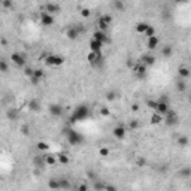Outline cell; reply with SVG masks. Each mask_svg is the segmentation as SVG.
Segmentation results:
<instances>
[{
  "instance_id": "obj_24",
  "label": "cell",
  "mask_w": 191,
  "mask_h": 191,
  "mask_svg": "<svg viewBox=\"0 0 191 191\" xmlns=\"http://www.w3.org/2000/svg\"><path fill=\"white\" fill-rule=\"evenodd\" d=\"M105 187H106V184L102 182L100 179L94 181V190H95V191H105Z\"/></svg>"
},
{
  "instance_id": "obj_16",
  "label": "cell",
  "mask_w": 191,
  "mask_h": 191,
  "mask_svg": "<svg viewBox=\"0 0 191 191\" xmlns=\"http://www.w3.org/2000/svg\"><path fill=\"white\" fill-rule=\"evenodd\" d=\"M158 43H160L158 37H157V36H152V37H149V39H148V42H146V46H148V50H149V51H154L155 48L158 46Z\"/></svg>"
},
{
  "instance_id": "obj_43",
  "label": "cell",
  "mask_w": 191,
  "mask_h": 191,
  "mask_svg": "<svg viewBox=\"0 0 191 191\" xmlns=\"http://www.w3.org/2000/svg\"><path fill=\"white\" fill-rule=\"evenodd\" d=\"M63 63H64V58H63V57H58V55H57V58H55V66H61Z\"/></svg>"
},
{
  "instance_id": "obj_9",
  "label": "cell",
  "mask_w": 191,
  "mask_h": 191,
  "mask_svg": "<svg viewBox=\"0 0 191 191\" xmlns=\"http://www.w3.org/2000/svg\"><path fill=\"white\" fill-rule=\"evenodd\" d=\"M157 102H158V100H157ZM169 111H170V105H169V102H158L157 113H160V115H166Z\"/></svg>"
},
{
  "instance_id": "obj_13",
  "label": "cell",
  "mask_w": 191,
  "mask_h": 191,
  "mask_svg": "<svg viewBox=\"0 0 191 191\" xmlns=\"http://www.w3.org/2000/svg\"><path fill=\"white\" fill-rule=\"evenodd\" d=\"M142 64H145L146 67L155 64V57H154L152 54H143V55H142Z\"/></svg>"
},
{
  "instance_id": "obj_15",
  "label": "cell",
  "mask_w": 191,
  "mask_h": 191,
  "mask_svg": "<svg viewBox=\"0 0 191 191\" xmlns=\"http://www.w3.org/2000/svg\"><path fill=\"white\" fill-rule=\"evenodd\" d=\"M178 75H179V78L187 79V78H190V76H191V70H190V67L181 66V67L178 69Z\"/></svg>"
},
{
  "instance_id": "obj_47",
  "label": "cell",
  "mask_w": 191,
  "mask_h": 191,
  "mask_svg": "<svg viewBox=\"0 0 191 191\" xmlns=\"http://www.w3.org/2000/svg\"><path fill=\"white\" fill-rule=\"evenodd\" d=\"M78 191H88V185L87 184H81L78 187Z\"/></svg>"
},
{
  "instance_id": "obj_52",
  "label": "cell",
  "mask_w": 191,
  "mask_h": 191,
  "mask_svg": "<svg viewBox=\"0 0 191 191\" xmlns=\"http://www.w3.org/2000/svg\"><path fill=\"white\" fill-rule=\"evenodd\" d=\"M131 111H133V112H137V111H139V105H137V103H134V105L131 106Z\"/></svg>"
},
{
  "instance_id": "obj_30",
  "label": "cell",
  "mask_w": 191,
  "mask_h": 191,
  "mask_svg": "<svg viewBox=\"0 0 191 191\" xmlns=\"http://www.w3.org/2000/svg\"><path fill=\"white\" fill-rule=\"evenodd\" d=\"M161 54H163V57H170V55L173 54V48H172V46H164L163 51H161Z\"/></svg>"
},
{
  "instance_id": "obj_3",
  "label": "cell",
  "mask_w": 191,
  "mask_h": 191,
  "mask_svg": "<svg viewBox=\"0 0 191 191\" xmlns=\"http://www.w3.org/2000/svg\"><path fill=\"white\" fill-rule=\"evenodd\" d=\"M66 136H67V140L69 143H72V145H81V143L84 142V136L78 131H75L73 129H69L66 131Z\"/></svg>"
},
{
  "instance_id": "obj_20",
  "label": "cell",
  "mask_w": 191,
  "mask_h": 191,
  "mask_svg": "<svg viewBox=\"0 0 191 191\" xmlns=\"http://www.w3.org/2000/svg\"><path fill=\"white\" fill-rule=\"evenodd\" d=\"M48 188L50 190H60V185H58V178H51L48 181Z\"/></svg>"
},
{
  "instance_id": "obj_33",
  "label": "cell",
  "mask_w": 191,
  "mask_h": 191,
  "mask_svg": "<svg viewBox=\"0 0 191 191\" xmlns=\"http://www.w3.org/2000/svg\"><path fill=\"white\" fill-rule=\"evenodd\" d=\"M143 36H146L148 39H149V37H152V36H157V34H155V30H154V27H152V26H149V27H148V30L145 32V34H143Z\"/></svg>"
},
{
  "instance_id": "obj_6",
  "label": "cell",
  "mask_w": 191,
  "mask_h": 191,
  "mask_svg": "<svg viewBox=\"0 0 191 191\" xmlns=\"http://www.w3.org/2000/svg\"><path fill=\"white\" fill-rule=\"evenodd\" d=\"M93 39L99 40V42H100V43H103V45L109 42L108 33H106V32H100V30H95V32H94V34H93Z\"/></svg>"
},
{
  "instance_id": "obj_42",
  "label": "cell",
  "mask_w": 191,
  "mask_h": 191,
  "mask_svg": "<svg viewBox=\"0 0 191 191\" xmlns=\"http://www.w3.org/2000/svg\"><path fill=\"white\" fill-rule=\"evenodd\" d=\"M99 154H100L102 157H108V155H109V149L103 146V148H100V151H99Z\"/></svg>"
},
{
  "instance_id": "obj_28",
  "label": "cell",
  "mask_w": 191,
  "mask_h": 191,
  "mask_svg": "<svg viewBox=\"0 0 191 191\" xmlns=\"http://www.w3.org/2000/svg\"><path fill=\"white\" fill-rule=\"evenodd\" d=\"M145 70H146V66H145V64H142V63H140L139 66L134 67V72H136L137 75H140V76H142V75H145Z\"/></svg>"
},
{
  "instance_id": "obj_53",
  "label": "cell",
  "mask_w": 191,
  "mask_h": 191,
  "mask_svg": "<svg viewBox=\"0 0 191 191\" xmlns=\"http://www.w3.org/2000/svg\"><path fill=\"white\" fill-rule=\"evenodd\" d=\"M188 102H190V103H191V94H190V95H188Z\"/></svg>"
},
{
  "instance_id": "obj_50",
  "label": "cell",
  "mask_w": 191,
  "mask_h": 191,
  "mask_svg": "<svg viewBox=\"0 0 191 191\" xmlns=\"http://www.w3.org/2000/svg\"><path fill=\"white\" fill-rule=\"evenodd\" d=\"M130 129H137V126H139V123L137 121H130Z\"/></svg>"
},
{
  "instance_id": "obj_17",
  "label": "cell",
  "mask_w": 191,
  "mask_h": 191,
  "mask_svg": "<svg viewBox=\"0 0 191 191\" xmlns=\"http://www.w3.org/2000/svg\"><path fill=\"white\" fill-rule=\"evenodd\" d=\"M88 61L91 63V64H95V63H99V61H102V54H95V52H91L90 51V54H88Z\"/></svg>"
},
{
  "instance_id": "obj_7",
  "label": "cell",
  "mask_w": 191,
  "mask_h": 191,
  "mask_svg": "<svg viewBox=\"0 0 191 191\" xmlns=\"http://www.w3.org/2000/svg\"><path fill=\"white\" fill-rule=\"evenodd\" d=\"M102 48H103V43H100L99 40H95V39H91V40H90V51H91V52L102 54Z\"/></svg>"
},
{
  "instance_id": "obj_46",
  "label": "cell",
  "mask_w": 191,
  "mask_h": 191,
  "mask_svg": "<svg viewBox=\"0 0 191 191\" xmlns=\"http://www.w3.org/2000/svg\"><path fill=\"white\" fill-rule=\"evenodd\" d=\"M102 19H103L105 22L111 24V21H112V17H111V15H103V17H102Z\"/></svg>"
},
{
  "instance_id": "obj_55",
  "label": "cell",
  "mask_w": 191,
  "mask_h": 191,
  "mask_svg": "<svg viewBox=\"0 0 191 191\" xmlns=\"http://www.w3.org/2000/svg\"><path fill=\"white\" fill-rule=\"evenodd\" d=\"M190 187H191V184H190Z\"/></svg>"
},
{
  "instance_id": "obj_14",
  "label": "cell",
  "mask_w": 191,
  "mask_h": 191,
  "mask_svg": "<svg viewBox=\"0 0 191 191\" xmlns=\"http://www.w3.org/2000/svg\"><path fill=\"white\" fill-rule=\"evenodd\" d=\"M178 176L182 178V179H188V178H191V167H188V166L181 167V169L178 170Z\"/></svg>"
},
{
  "instance_id": "obj_45",
  "label": "cell",
  "mask_w": 191,
  "mask_h": 191,
  "mask_svg": "<svg viewBox=\"0 0 191 191\" xmlns=\"http://www.w3.org/2000/svg\"><path fill=\"white\" fill-rule=\"evenodd\" d=\"M81 15L87 18V17H90V15H91V12H90V9H82V11H81Z\"/></svg>"
},
{
  "instance_id": "obj_5",
  "label": "cell",
  "mask_w": 191,
  "mask_h": 191,
  "mask_svg": "<svg viewBox=\"0 0 191 191\" xmlns=\"http://www.w3.org/2000/svg\"><path fill=\"white\" fill-rule=\"evenodd\" d=\"M11 60H12L18 67H26V57H24L22 54H19V52H14V54L11 55Z\"/></svg>"
},
{
  "instance_id": "obj_10",
  "label": "cell",
  "mask_w": 191,
  "mask_h": 191,
  "mask_svg": "<svg viewBox=\"0 0 191 191\" xmlns=\"http://www.w3.org/2000/svg\"><path fill=\"white\" fill-rule=\"evenodd\" d=\"M50 113L52 115V116H61L63 115V108L60 106V105H57V103H52V105H50Z\"/></svg>"
},
{
  "instance_id": "obj_36",
  "label": "cell",
  "mask_w": 191,
  "mask_h": 191,
  "mask_svg": "<svg viewBox=\"0 0 191 191\" xmlns=\"http://www.w3.org/2000/svg\"><path fill=\"white\" fill-rule=\"evenodd\" d=\"M33 76L37 78V79H42V78H43V70H42V69H36L34 73H33Z\"/></svg>"
},
{
  "instance_id": "obj_22",
  "label": "cell",
  "mask_w": 191,
  "mask_h": 191,
  "mask_svg": "<svg viewBox=\"0 0 191 191\" xmlns=\"http://www.w3.org/2000/svg\"><path fill=\"white\" fill-rule=\"evenodd\" d=\"M36 148H37L40 152H48V151H50V145H48L46 142H37V143H36Z\"/></svg>"
},
{
  "instance_id": "obj_11",
  "label": "cell",
  "mask_w": 191,
  "mask_h": 191,
  "mask_svg": "<svg viewBox=\"0 0 191 191\" xmlns=\"http://www.w3.org/2000/svg\"><path fill=\"white\" fill-rule=\"evenodd\" d=\"M61 11V8H60V5H57V3H46L45 5V12H48V14H57V12H60Z\"/></svg>"
},
{
  "instance_id": "obj_41",
  "label": "cell",
  "mask_w": 191,
  "mask_h": 191,
  "mask_svg": "<svg viewBox=\"0 0 191 191\" xmlns=\"http://www.w3.org/2000/svg\"><path fill=\"white\" fill-rule=\"evenodd\" d=\"M24 73H26L27 76H30V78H32V76H33V73H34V70H33V69H30V67H24Z\"/></svg>"
},
{
  "instance_id": "obj_49",
  "label": "cell",
  "mask_w": 191,
  "mask_h": 191,
  "mask_svg": "<svg viewBox=\"0 0 191 191\" xmlns=\"http://www.w3.org/2000/svg\"><path fill=\"white\" fill-rule=\"evenodd\" d=\"M2 6H5V8H12V2H8V0H3V2H2Z\"/></svg>"
},
{
  "instance_id": "obj_34",
  "label": "cell",
  "mask_w": 191,
  "mask_h": 191,
  "mask_svg": "<svg viewBox=\"0 0 191 191\" xmlns=\"http://www.w3.org/2000/svg\"><path fill=\"white\" fill-rule=\"evenodd\" d=\"M146 106H148V108H151V109H154V111H157L158 102H157V100H148V102H146Z\"/></svg>"
},
{
  "instance_id": "obj_18",
  "label": "cell",
  "mask_w": 191,
  "mask_h": 191,
  "mask_svg": "<svg viewBox=\"0 0 191 191\" xmlns=\"http://www.w3.org/2000/svg\"><path fill=\"white\" fill-rule=\"evenodd\" d=\"M148 27H149L148 22H137L136 24V32L140 33V34H145V32L148 30Z\"/></svg>"
},
{
  "instance_id": "obj_12",
  "label": "cell",
  "mask_w": 191,
  "mask_h": 191,
  "mask_svg": "<svg viewBox=\"0 0 191 191\" xmlns=\"http://www.w3.org/2000/svg\"><path fill=\"white\" fill-rule=\"evenodd\" d=\"M112 133H113V136L116 137V139H124L126 137V129L123 127V126H116L113 130H112Z\"/></svg>"
},
{
  "instance_id": "obj_26",
  "label": "cell",
  "mask_w": 191,
  "mask_h": 191,
  "mask_svg": "<svg viewBox=\"0 0 191 191\" xmlns=\"http://www.w3.org/2000/svg\"><path fill=\"white\" fill-rule=\"evenodd\" d=\"M151 123H152V124H160V123H163V115H160V113H152Z\"/></svg>"
},
{
  "instance_id": "obj_1",
  "label": "cell",
  "mask_w": 191,
  "mask_h": 191,
  "mask_svg": "<svg viewBox=\"0 0 191 191\" xmlns=\"http://www.w3.org/2000/svg\"><path fill=\"white\" fill-rule=\"evenodd\" d=\"M90 116V108L88 106H85V105H79V106H76L75 108V111H73V113L70 115V118H69V123H78V121H82V119H87Z\"/></svg>"
},
{
  "instance_id": "obj_40",
  "label": "cell",
  "mask_w": 191,
  "mask_h": 191,
  "mask_svg": "<svg viewBox=\"0 0 191 191\" xmlns=\"http://www.w3.org/2000/svg\"><path fill=\"white\" fill-rule=\"evenodd\" d=\"M105 191H118V188H116V185H113V184H106Z\"/></svg>"
},
{
  "instance_id": "obj_23",
  "label": "cell",
  "mask_w": 191,
  "mask_h": 191,
  "mask_svg": "<svg viewBox=\"0 0 191 191\" xmlns=\"http://www.w3.org/2000/svg\"><path fill=\"white\" fill-rule=\"evenodd\" d=\"M176 142H178V145H179V146H188L190 139H188V136H184V134H182V136H179V137H178V140H176Z\"/></svg>"
},
{
  "instance_id": "obj_54",
  "label": "cell",
  "mask_w": 191,
  "mask_h": 191,
  "mask_svg": "<svg viewBox=\"0 0 191 191\" xmlns=\"http://www.w3.org/2000/svg\"><path fill=\"white\" fill-rule=\"evenodd\" d=\"M190 63H191V57H190Z\"/></svg>"
},
{
  "instance_id": "obj_8",
  "label": "cell",
  "mask_w": 191,
  "mask_h": 191,
  "mask_svg": "<svg viewBox=\"0 0 191 191\" xmlns=\"http://www.w3.org/2000/svg\"><path fill=\"white\" fill-rule=\"evenodd\" d=\"M40 22L43 24V26H52L54 24V17L51 14H48V12H42L40 14Z\"/></svg>"
},
{
  "instance_id": "obj_39",
  "label": "cell",
  "mask_w": 191,
  "mask_h": 191,
  "mask_svg": "<svg viewBox=\"0 0 191 191\" xmlns=\"http://www.w3.org/2000/svg\"><path fill=\"white\" fill-rule=\"evenodd\" d=\"M115 97H116V93H115V91H108V93H106V99H108L109 102L113 100Z\"/></svg>"
},
{
  "instance_id": "obj_21",
  "label": "cell",
  "mask_w": 191,
  "mask_h": 191,
  "mask_svg": "<svg viewBox=\"0 0 191 191\" xmlns=\"http://www.w3.org/2000/svg\"><path fill=\"white\" fill-rule=\"evenodd\" d=\"M43 163H45V164H48V166H54V164L57 163V160H55V157H54V155L46 154V155H43Z\"/></svg>"
},
{
  "instance_id": "obj_4",
  "label": "cell",
  "mask_w": 191,
  "mask_h": 191,
  "mask_svg": "<svg viewBox=\"0 0 191 191\" xmlns=\"http://www.w3.org/2000/svg\"><path fill=\"white\" fill-rule=\"evenodd\" d=\"M166 118H164V121H166V124L169 126V127H173V126H176L178 123H179V118H178V115H176V112L175 111H169L166 115H164Z\"/></svg>"
},
{
  "instance_id": "obj_35",
  "label": "cell",
  "mask_w": 191,
  "mask_h": 191,
  "mask_svg": "<svg viewBox=\"0 0 191 191\" xmlns=\"http://www.w3.org/2000/svg\"><path fill=\"white\" fill-rule=\"evenodd\" d=\"M100 115H102V116H109V115H111V111H109V108H106V106H102V108H100Z\"/></svg>"
},
{
  "instance_id": "obj_48",
  "label": "cell",
  "mask_w": 191,
  "mask_h": 191,
  "mask_svg": "<svg viewBox=\"0 0 191 191\" xmlns=\"http://www.w3.org/2000/svg\"><path fill=\"white\" fill-rule=\"evenodd\" d=\"M145 164H146V160H145V158H142V157L137 158V166H145Z\"/></svg>"
},
{
  "instance_id": "obj_2",
  "label": "cell",
  "mask_w": 191,
  "mask_h": 191,
  "mask_svg": "<svg viewBox=\"0 0 191 191\" xmlns=\"http://www.w3.org/2000/svg\"><path fill=\"white\" fill-rule=\"evenodd\" d=\"M82 33H85V27L82 26V24H73V26L67 27V30H66V36H67L70 40L78 39Z\"/></svg>"
},
{
  "instance_id": "obj_31",
  "label": "cell",
  "mask_w": 191,
  "mask_h": 191,
  "mask_svg": "<svg viewBox=\"0 0 191 191\" xmlns=\"http://www.w3.org/2000/svg\"><path fill=\"white\" fill-rule=\"evenodd\" d=\"M55 58H57V55H48L45 58V64L46 66H55Z\"/></svg>"
},
{
  "instance_id": "obj_25",
  "label": "cell",
  "mask_w": 191,
  "mask_h": 191,
  "mask_svg": "<svg viewBox=\"0 0 191 191\" xmlns=\"http://www.w3.org/2000/svg\"><path fill=\"white\" fill-rule=\"evenodd\" d=\"M29 108H30L32 111H39V109H40V103H39V100H36V99L30 100V102H29Z\"/></svg>"
},
{
  "instance_id": "obj_27",
  "label": "cell",
  "mask_w": 191,
  "mask_h": 191,
  "mask_svg": "<svg viewBox=\"0 0 191 191\" xmlns=\"http://www.w3.org/2000/svg\"><path fill=\"white\" fill-rule=\"evenodd\" d=\"M57 161H58L60 164H67V163L70 161V158H69V155H67V154H64V152H63V154H60V155H58Z\"/></svg>"
},
{
  "instance_id": "obj_51",
  "label": "cell",
  "mask_w": 191,
  "mask_h": 191,
  "mask_svg": "<svg viewBox=\"0 0 191 191\" xmlns=\"http://www.w3.org/2000/svg\"><path fill=\"white\" fill-rule=\"evenodd\" d=\"M39 81H40V79H37V78L32 76V84H33V85H37V84H39Z\"/></svg>"
},
{
  "instance_id": "obj_32",
  "label": "cell",
  "mask_w": 191,
  "mask_h": 191,
  "mask_svg": "<svg viewBox=\"0 0 191 191\" xmlns=\"http://www.w3.org/2000/svg\"><path fill=\"white\" fill-rule=\"evenodd\" d=\"M176 90H178L179 93H185V91H187V84H185L184 81H178V82H176Z\"/></svg>"
},
{
  "instance_id": "obj_19",
  "label": "cell",
  "mask_w": 191,
  "mask_h": 191,
  "mask_svg": "<svg viewBox=\"0 0 191 191\" xmlns=\"http://www.w3.org/2000/svg\"><path fill=\"white\" fill-rule=\"evenodd\" d=\"M58 185H60V190H70V182L67 178H58Z\"/></svg>"
},
{
  "instance_id": "obj_29",
  "label": "cell",
  "mask_w": 191,
  "mask_h": 191,
  "mask_svg": "<svg viewBox=\"0 0 191 191\" xmlns=\"http://www.w3.org/2000/svg\"><path fill=\"white\" fill-rule=\"evenodd\" d=\"M97 26H99V30H100V32H108V27H109V24H108V22H105V21H103V19L100 18V19L97 21Z\"/></svg>"
},
{
  "instance_id": "obj_44",
  "label": "cell",
  "mask_w": 191,
  "mask_h": 191,
  "mask_svg": "<svg viewBox=\"0 0 191 191\" xmlns=\"http://www.w3.org/2000/svg\"><path fill=\"white\" fill-rule=\"evenodd\" d=\"M21 133L27 136V134L30 133V131H29V126H22V127H21Z\"/></svg>"
},
{
  "instance_id": "obj_38",
  "label": "cell",
  "mask_w": 191,
  "mask_h": 191,
  "mask_svg": "<svg viewBox=\"0 0 191 191\" xmlns=\"http://www.w3.org/2000/svg\"><path fill=\"white\" fill-rule=\"evenodd\" d=\"M112 6H113L115 9H118V11L124 9V3H123V2H112Z\"/></svg>"
},
{
  "instance_id": "obj_37",
  "label": "cell",
  "mask_w": 191,
  "mask_h": 191,
  "mask_svg": "<svg viewBox=\"0 0 191 191\" xmlns=\"http://www.w3.org/2000/svg\"><path fill=\"white\" fill-rule=\"evenodd\" d=\"M0 72H3V73L8 72V64H6L5 60H0Z\"/></svg>"
}]
</instances>
